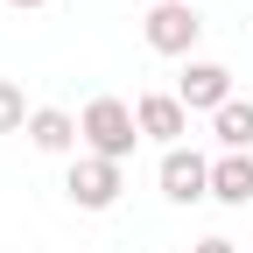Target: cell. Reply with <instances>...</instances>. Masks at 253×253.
<instances>
[{
	"label": "cell",
	"mask_w": 253,
	"mask_h": 253,
	"mask_svg": "<svg viewBox=\"0 0 253 253\" xmlns=\"http://www.w3.org/2000/svg\"><path fill=\"white\" fill-rule=\"evenodd\" d=\"M162 197L169 204H204L211 197V162L197 148H169L162 155Z\"/></svg>",
	"instance_id": "5"
},
{
	"label": "cell",
	"mask_w": 253,
	"mask_h": 253,
	"mask_svg": "<svg viewBox=\"0 0 253 253\" xmlns=\"http://www.w3.org/2000/svg\"><path fill=\"white\" fill-rule=\"evenodd\" d=\"M211 197L218 204H253V155H218L211 162Z\"/></svg>",
	"instance_id": "8"
},
{
	"label": "cell",
	"mask_w": 253,
	"mask_h": 253,
	"mask_svg": "<svg viewBox=\"0 0 253 253\" xmlns=\"http://www.w3.org/2000/svg\"><path fill=\"white\" fill-rule=\"evenodd\" d=\"M134 120H141V141H162V155L183 148V134H190V106L176 99V91H148V99L134 106Z\"/></svg>",
	"instance_id": "6"
},
{
	"label": "cell",
	"mask_w": 253,
	"mask_h": 253,
	"mask_svg": "<svg viewBox=\"0 0 253 253\" xmlns=\"http://www.w3.org/2000/svg\"><path fill=\"white\" fill-rule=\"evenodd\" d=\"M155 7H197V0H155Z\"/></svg>",
	"instance_id": "13"
},
{
	"label": "cell",
	"mask_w": 253,
	"mask_h": 253,
	"mask_svg": "<svg viewBox=\"0 0 253 253\" xmlns=\"http://www.w3.org/2000/svg\"><path fill=\"white\" fill-rule=\"evenodd\" d=\"M120 190H126V169L106 162V155H78L71 176H63V197H71L78 211H113V204H120Z\"/></svg>",
	"instance_id": "2"
},
{
	"label": "cell",
	"mask_w": 253,
	"mask_h": 253,
	"mask_svg": "<svg viewBox=\"0 0 253 253\" xmlns=\"http://www.w3.org/2000/svg\"><path fill=\"white\" fill-rule=\"evenodd\" d=\"M7 7H21V14H36V7H49V0H7Z\"/></svg>",
	"instance_id": "12"
},
{
	"label": "cell",
	"mask_w": 253,
	"mask_h": 253,
	"mask_svg": "<svg viewBox=\"0 0 253 253\" xmlns=\"http://www.w3.org/2000/svg\"><path fill=\"white\" fill-rule=\"evenodd\" d=\"M28 113L36 106H21V84L0 78V134H28Z\"/></svg>",
	"instance_id": "10"
},
{
	"label": "cell",
	"mask_w": 253,
	"mask_h": 253,
	"mask_svg": "<svg viewBox=\"0 0 253 253\" xmlns=\"http://www.w3.org/2000/svg\"><path fill=\"white\" fill-rule=\"evenodd\" d=\"M78 126H84V155H106V162H126L134 141H141V120H134L126 99H91L78 113Z\"/></svg>",
	"instance_id": "1"
},
{
	"label": "cell",
	"mask_w": 253,
	"mask_h": 253,
	"mask_svg": "<svg viewBox=\"0 0 253 253\" xmlns=\"http://www.w3.org/2000/svg\"><path fill=\"white\" fill-rule=\"evenodd\" d=\"M190 253H239V246H232V239H218V232H211V239H197V246H190Z\"/></svg>",
	"instance_id": "11"
},
{
	"label": "cell",
	"mask_w": 253,
	"mask_h": 253,
	"mask_svg": "<svg viewBox=\"0 0 253 253\" xmlns=\"http://www.w3.org/2000/svg\"><path fill=\"white\" fill-rule=\"evenodd\" d=\"M176 99H183L190 113H218V106H232V71H225V63H211V56H190L183 78H176Z\"/></svg>",
	"instance_id": "4"
},
{
	"label": "cell",
	"mask_w": 253,
	"mask_h": 253,
	"mask_svg": "<svg viewBox=\"0 0 253 253\" xmlns=\"http://www.w3.org/2000/svg\"><path fill=\"white\" fill-rule=\"evenodd\" d=\"M28 141H36L42 155H71V148L84 141V126L63 113V106H36V113H28Z\"/></svg>",
	"instance_id": "7"
},
{
	"label": "cell",
	"mask_w": 253,
	"mask_h": 253,
	"mask_svg": "<svg viewBox=\"0 0 253 253\" xmlns=\"http://www.w3.org/2000/svg\"><path fill=\"white\" fill-rule=\"evenodd\" d=\"M141 36H148L155 56H190V49H197V36H204V14H197V7H148Z\"/></svg>",
	"instance_id": "3"
},
{
	"label": "cell",
	"mask_w": 253,
	"mask_h": 253,
	"mask_svg": "<svg viewBox=\"0 0 253 253\" xmlns=\"http://www.w3.org/2000/svg\"><path fill=\"white\" fill-rule=\"evenodd\" d=\"M211 134H218L225 155H253V106H246V99L218 106V113H211Z\"/></svg>",
	"instance_id": "9"
}]
</instances>
